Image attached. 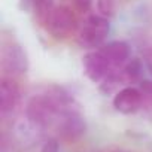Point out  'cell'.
Segmentation results:
<instances>
[{"mask_svg":"<svg viewBox=\"0 0 152 152\" xmlns=\"http://www.w3.org/2000/svg\"><path fill=\"white\" fill-rule=\"evenodd\" d=\"M110 31L109 18L91 14L84 18L78 28V43L82 48H100Z\"/></svg>","mask_w":152,"mask_h":152,"instance_id":"obj_1","label":"cell"},{"mask_svg":"<svg viewBox=\"0 0 152 152\" xmlns=\"http://www.w3.org/2000/svg\"><path fill=\"white\" fill-rule=\"evenodd\" d=\"M45 28L54 39L60 40V39L69 37L75 30H78L79 24H78V18H76L75 12L70 8L61 5V6L54 8V11L51 12L48 18Z\"/></svg>","mask_w":152,"mask_h":152,"instance_id":"obj_2","label":"cell"},{"mask_svg":"<svg viewBox=\"0 0 152 152\" xmlns=\"http://www.w3.org/2000/svg\"><path fill=\"white\" fill-rule=\"evenodd\" d=\"M0 67L3 70V76H20L26 75L28 70V57L26 49L18 43H8L0 52Z\"/></svg>","mask_w":152,"mask_h":152,"instance_id":"obj_3","label":"cell"},{"mask_svg":"<svg viewBox=\"0 0 152 152\" xmlns=\"http://www.w3.org/2000/svg\"><path fill=\"white\" fill-rule=\"evenodd\" d=\"M85 131H87V122L76 109H72L60 115L57 124V133L61 140L72 143L78 142L85 134Z\"/></svg>","mask_w":152,"mask_h":152,"instance_id":"obj_4","label":"cell"},{"mask_svg":"<svg viewBox=\"0 0 152 152\" xmlns=\"http://www.w3.org/2000/svg\"><path fill=\"white\" fill-rule=\"evenodd\" d=\"M82 69H84L85 76L94 84L102 82L106 76L113 70L112 64L109 63V60L104 57V54L100 49L91 51V52L84 55Z\"/></svg>","mask_w":152,"mask_h":152,"instance_id":"obj_5","label":"cell"},{"mask_svg":"<svg viewBox=\"0 0 152 152\" xmlns=\"http://www.w3.org/2000/svg\"><path fill=\"white\" fill-rule=\"evenodd\" d=\"M21 102V88L12 76H3L0 81V112L2 116L12 115Z\"/></svg>","mask_w":152,"mask_h":152,"instance_id":"obj_6","label":"cell"},{"mask_svg":"<svg viewBox=\"0 0 152 152\" xmlns=\"http://www.w3.org/2000/svg\"><path fill=\"white\" fill-rule=\"evenodd\" d=\"M113 107L122 115H133L143 107V97L139 88L124 87L113 97Z\"/></svg>","mask_w":152,"mask_h":152,"instance_id":"obj_7","label":"cell"},{"mask_svg":"<svg viewBox=\"0 0 152 152\" xmlns=\"http://www.w3.org/2000/svg\"><path fill=\"white\" fill-rule=\"evenodd\" d=\"M104 57L109 60V63L112 64L113 69H118V67H122L128 60H130V45L127 42H122V40H113V42H109V43H104L103 46L99 48Z\"/></svg>","mask_w":152,"mask_h":152,"instance_id":"obj_8","label":"cell"},{"mask_svg":"<svg viewBox=\"0 0 152 152\" xmlns=\"http://www.w3.org/2000/svg\"><path fill=\"white\" fill-rule=\"evenodd\" d=\"M42 130H43V127H40V125H37V124H34V122H31L30 119L26 118L24 121L17 122V125L14 128V134H15V139L21 145L31 146L40 139Z\"/></svg>","mask_w":152,"mask_h":152,"instance_id":"obj_9","label":"cell"},{"mask_svg":"<svg viewBox=\"0 0 152 152\" xmlns=\"http://www.w3.org/2000/svg\"><path fill=\"white\" fill-rule=\"evenodd\" d=\"M128 84L125 75L122 72V69H113L106 78L100 82L99 85V90L103 96H112V94H116L118 91H121L124 88V85Z\"/></svg>","mask_w":152,"mask_h":152,"instance_id":"obj_10","label":"cell"},{"mask_svg":"<svg viewBox=\"0 0 152 152\" xmlns=\"http://www.w3.org/2000/svg\"><path fill=\"white\" fill-rule=\"evenodd\" d=\"M27 3L33 6L34 14H36V20L39 21L40 26L45 27L51 12L55 8L54 6V0H27Z\"/></svg>","mask_w":152,"mask_h":152,"instance_id":"obj_11","label":"cell"},{"mask_svg":"<svg viewBox=\"0 0 152 152\" xmlns=\"http://www.w3.org/2000/svg\"><path fill=\"white\" fill-rule=\"evenodd\" d=\"M121 69H122V72L125 75L128 84L136 82V81H140V76H142V72H143V60H140V58H131Z\"/></svg>","mask_w":152,"mask_h":152,"instance_id":"obj_12","label":"cell"},{"mask_svg":"<svg viewBox=\"0 0 152 152\" xmlns=\"http://www.w3.org/2000/svg\"><path fill=\"white\" fill-rule=\"evenodd\" d=\"M118 11V0H97V12L106 18H113Z\"/></svg>","mask_w":152,"mask_h":152,"instance_id":"obj_13","label":"cell"},{"mask_svg":"<svg viewBox=\"0 0 152 152\" xmlns=\"http://www.w3.org/2000/svg\"><path fill=\"white\" fill-rule=\"evenodd\" d=\"M142 93V97H143V106H149L152 107V81L151 79H143L139 82V87H137Z\"/></svg>","mask_w":152,"mask_h":152,"instance_id":"obj_14","label":"cell"},{"mask_svg":"<svg viewBox=\"0 0 152 152\" xmlns=\"http://www.w3.org/2000/svg\"><path fill=\"white\" fill-rule=\"evenodd\" d=\"M75 9L81 14H88L93 6V0H72Z\"/></svg>","mask_w":152,"mask_h":152,"instance_id":"obj_15","label":"cell"},{"mask_svg":"<svg viewBox=\"0 0 152 152\" xmlns=\"http://www.w3.org/2000/svg\"><path fill=\"white\" fill-rule=\"evenodd\" d=\"M58 149H60L58 140L54 139V137H51V139H46V140L43 142L40 152H58Z\"/></svg>","mask_w":152,"mask_h":152,"instance_id":"obj_16","label":"cell"},{"mask_svg":"<svg viewBox=\"0 0 152 152\" xmlns=\"http://www.w3.org/2000/svg\"><path fill=\"white\" fill-rule=\"evenodd\" d=\"M143 64H145L146 70L152 75V45H149L143 49Z\"/></svg>","mask_w":152,"mask_h":152,"instance_id":"obj_17","label":"cell"}]
</instances>
